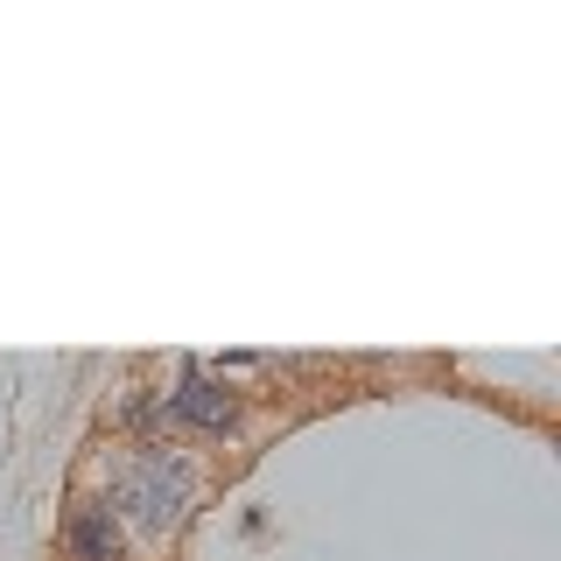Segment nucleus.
Returning <instances> with one entry per match:
<instances>
[{
	"mask_svg": "<svg viewBox=\"0 0 561 561\" xmlns=\"http://www.w3.org/2000/svg\"><path fill=\"white\" fill-rule=\"evenodd\" d=\"M190 491H197V478H190V463L183 456H169V449H140L127 470L113 478V519L127 513V519H140L148 534H169L175 519H183V505H190Z\"/></svg>",
	"mask_w": 561,
	"mask_h": 561,
	"instance_id": "1",
	"label": "nucleus"
},
{
	"mask_svg": "<svg viewBox=\"0 0 561 561\" xmlns=\"http://www.w3.org/2000/svg\"><path fill=\"white\" fill-rule=\"evenodd\" d=\"M169 421H183V428H197V435H225L239 421V400H232V386H225V379H210V373L190 365L183 386L169 393Z\"/></svg>",
	"mask_w": 561,
	"mask_h": 561,
	"instance_id": "2",
	"label": "nucleus"
},
{
	"mask_svg": "<svg viewBox=\"0 0 561 561\" xmlns=\"http://www.w3.org/2000/svg\"><path fill=\"white\" fill-rule=\"evenodd\" d=\"M64 548H70V561H119V554H127V534H119L113 505H99V499L70 505V519H64Z\"/></svg>",
	"mask_w": 561,
	"mask_h": 561,
	"instance_id": "3",
	"label": "nucleus"
}]
</instances>
